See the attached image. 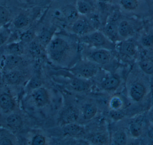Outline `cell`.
<instances>
[{"label":"cell","mask_w":153,"mask_h":145,"mask_svg":"<svg viewBox=\"0 0 153 145\" xmlns=\"http://www.w3.org/2000/svg\"><path fill=\"white\" fill-rule=\"evenodd\" d=\"M47 48L50 59L58 63L65 60L70 51V46L68 42L60 38L52 39Z\"/></svg>","instance_id":"cell-1"},{"label":"cell","mask_w":153,"mask_h":145,"mask_svg":"<svg viewBox=\"0 0 153 145\" xmlns=\"http://www.w3.org/2000/svg\"><path fill=\"white\" fill-rule=\"evenodd\" d=\"M70 70L77 77L88 79L97 75L99 68L98 64L91 61H84L78 63Z\"/></svg>","instance_id":"cell-2"},{"label":"cell","mask_w":153,"mask_h":145,"mask_svg":"<svg viewBox=\"0 0 153 145\" xmlns=\"http://www.w3.org/2000/svg\"><path fill=\"white\" fill-rule=\"evenodd\" d=\"M31 96L33 102L39 108L45 107L50 102L48 91L42 87L32 90Z\"/></svg>","instance_id":"cell-3"},{"label":"cell","mask_w":153,"mask_h":145,"mask_svg":"<svg viewBox=\"0 0 153 145\" xmlns=\"http://www.w3.org/2000/svg\"><path fill=\"white\" fill-rule=\"evenodd\" d=\"M89 57L91 61L98 65H105L110 61L111 54L107 49H100L92 52Z\"/></svg>","instance_id":"cell-4"},{"label":"cell","mask_w":153,"mask_h":145,"mask_svg":"<svg viewBox=\"0 0 153 145\" xmlns=\"http://www.w3.org/2000/svg\"><path fill=\"white\" fill-rule=\"evenodd\" d=\"M79 116V112L76 107L70 106L66 107L62 111L60 119L64 125L76 122Z\"/></svg>","instance_id":"cell-5"},{"label":"cell","mask_w":153,"mask_h":145,"mask_svg":"<svg viewBox=\"0 0 153 145\" xmlns=\"http://www.w3.org/2000/svg\"><path fill=\"white\" fill-rule=\"evenodd\" d=\"M88 43L96 47H107L108 41L104 35L101 32L95 31L92 32L86 36Z\"/></svg>","instance_id":"cell-6"},{"label":"cell","mask_w":153,"mask_h":145,"mask_svg":"<svg viewBox=\"0 0 153 145\" xmlns=\"http://www.w3.org/2000/svg\"><path fill=\"white\" fill-rule=\"evenodd\" d=\"M22 61L21 55L8 54L4 59V68L8 71L17 69L22 63Z\"/></svg>","instance_id":"cell-7"},{"label":"cell","mask_w":153,"mask_h":145,"mask_svg":"<svg viewBox=\"0 0 153 145\" xmlns=\"http://www.w3.org/2000/svg\"><path fill=\"white\" fill-rule=\"evenodd\" d=\"M0 108L4 113L11 112L15 108L13 97L7 93L0 95Z\"/></svg>","instance_id":"cell-8"},{"label":"cell","mask_w":153,"mask_h":145,"mask_svg":"<svg viewBox=\"0 0 153 145\" xmlns=\"http://www.w3.org/2000/svg\"><path fill=\"white\" fill-rule=\"evenodd\" d=\"M70 85L74 91L82 93L88 91L91 86V83L87 79L76 77L71 81Z\"/></svg>","instance_id":"cell-9"},{"label":"cell","mask_w":153,"mask_h":145,"mask_svg":"<svg viewBox=\"0 0 153 145\" xmlns=\"http://www.w3.org/2000/svg\"><path fill=\"white\" fill-rule=\"evenodd\" d=\"M120 84V80L115 76H109L104 79L100 83L101 88L106 91L116 90Z\"/></svg>","instance_id":"cell-10"},{"label":"cell","mask_w":153,"mask_h":145,"mask_svg":"<svg viewBox=\"0 0 153 145\" xmlns=\"http://www.w3.org/2000/svg\"><path fill=\"white\" fill-rule=\"evenodd\" d=\"M91 28V26L87 21L80 19H78L74 22L72 26L73 32L79 35L87 34L90 31Z\"/></svg>","instance_id":"cell-11"},{"label":"cell","mask_w":153,"mask_h":145,"mask_svg":"<svg viewBox=\"0 0 153 145\" xmlns=\"http://www.w3.org/2000/svg\"><path fill=\"white\" fill-rule=\"evenodd\" d=\"M62 13L66 20L71 24H73L79 19V13L76 7L73 5H66L63 10Z\"/></svg>","instance_id":"cell-12"},{"label":"cell","mask_w":153,"mask_h":145,"mask_svg":"<svg viewBox=\"0 0 153 145\" xmlns=\"http://www.w3.org/2000/svg\"><path fill=\"white\" fill-rule=\"evenodd\" d=\"M5 79L10 85H18L23 80V75L20 71L15 69L8 71L5 75Z\"/></svg>","instance_id":"cell-13"},{"label":"cell","mask_w":153,"mask_h":145,"mask_svg":"<svg viewBox=\"0 0 153 145\" xmlns=\"http://www.w3.org/2000/svg\"><path fill=\"white\" fill-rule=\"evenodd\" d=\"M98 107L93 103H87L84 105L82 110L83 118L86 120L93 119L98 113Z\"/></svg>","instance_id":"cell-14"},{"label":"cell","mask_w":153,"mask_h":145,"mask_svg":"<svg viewBox=\"0 0 153 145\" xmlns=\"http://www.w3.org/2000/svg\"><path fill=\"white\" fill-rule=\"evenodd\" d=\"M63 131L65 135L70 136H74L80 135L83 132L84 128L76 122L64 125Z\"/></svg>","instance_id":"cell-15"},{"label":"cell","mask_w":153,"mask_h":145,"mask_svg":"<svg viewBox=\"0 0 153 145\" xmlns=\"http://www.w3.org/2000/svg\"><path fill=\"white\" fill-rule=\"evenodd\" d=\"M54 32L55 29L53 27L46 29L41 32L39 36L38 41L43 47L47 48L49 43L53 39Z\"/></svg>","instance_id":"cell-16"},{"label":"cell","mask_w":153,"mask_h":145,"mask_svg":"<svg viewBox=\"0 0 153 145\" xmlns=\"http://www.w3.org/2000/svg\"><path fill=\"white\" fill-rule=\"evenodd\" d=\"M6 122L9 127L15 129L20 128L23 125V120L21 116L17 113L9 114L6 118Z\"/></svg>","instance_id":"cell-17"},{"label":"cell","mask_w":153,"mask_h":145,"mask_svg":"<svg viewBox=\"0 0 153 145\" xmlns=\"http://www.w3.org/2000/svg\"><path fill=\"white\" fill-rule=\"evenodd\" d=\"M145 93V88L139 83L134 84L130 88V96L134 100L137 102L140 101L143 98Z\"/></svg>","instance_id":"cell-18"},{"label":"cell","mask_w":153,"mask_h":145,"mask_svg":"<svg viewBox=\"0 0 153 145\" xmlns=\"http://www.w3.org/2000/svg\"><path fill=\"white\" fill-rule=\"evenodd\" d=\"M6 49L9 54L16 55H21L24 52L23 43L21 42L11 43L7 46Z\"/></svg>","instance_id":"cell-19"},{"label":"cell","mask_w":153,"mask_h":145,"mask_svg":"<svg viewBox=\"0 0 153 145\" xmlns=\"http://www.w3.org/2000/svg\"><path fill=\"white\" fill-rule=\"evenodd\" d=\"M30 23L28 17L24 14L18 15L13 21V25L16 28L21 29L27 27Z\"/></svg>","instance_id":"cell-20"},{"label":"cell","mask_w":153,"mask_h":145,"mask_svg":"<svg viewBox=\"0 0 153 145\" xmlns=\"http://www.w3.org/2000/svg\"><path fill=\"white\" fill-rule=\"evenodd\" d=\"M120 52L125 55L132 56L135 53V46L131 42H124L120 46Z\"/></svg>","instance_id":"cell-21"},{"label":"cell","mask_w":153,"mask_h":145,"mask_svg":"<svg viewBox=\"0 0 153 145\" xmlns=\"http://www.w3.org/2000/svg\"><path fill=\"white\" fill-rule=\"evenodd\" d=\"M76 8L79 13L83 15L90 13L92 10L91 4L88 2L83 0L77 1Z\"/></svg>","instance_id":"cell-22"},{"label":"cell","mask_w":153,"mask_h":145,"mask_svg":"<svg viewBox=\"0 0 153 145\" xmlns=\"http://www.w3.org/2000/svg\"><path fill=\"white\" fill-rule=\"evenodd\" d=\"M106 35L111 38H115L118 34V26L113 22H109L107 24L104 29Z\"/></svg>","instance_id":"cell-23"},{"label":"cell","mask_w":153,"mask_h":145,"mask_svg":"<svg viewBox=\"0 0 153 145\" xmlns=\"http://www.w3.org/2000/svg\"><path fill=\"white\" fill-rule=\"evenodd\" d=\"M35 37V33L34 30L30 29L20 35V39L23 43H30L34 40Z\"/></svg>","instance_id":"cell-24"},{"label":"cell","mask_w":153,"mask_h":145,"mask_svg":"<svg viewBox=\"0 0 153 145\" xmlns=\"http://www.w3.org/2000/svg\"><path fill=\"white\" fill-rule=\"evenodd\" d=\"M130 27L129 23L126 21L120 22L118 26V32L120 35L123 37H126L130 33Z\"/></svg>","instance_id":"cell-25"},{"label":"cell","mask_w":153,"mask_h":145,"mask_svg":"<svg viewBox=\"0 0 153 145\" xmlns=\"http://www.w3.org/2000/svg\"><path fill=\"white\" fill-rule=\"evenodd\" d=\"M113 141L115 144H126L127 143V136L126 133L122 131L116 132L113 136Z\"/></svg>","instance_id":"cell-26"},{"label":"cell","mask_w":153,"mask_h":145,"mask_svg":"<svg viewBox=\"0 0 153 145\" xmlns=\"http://www.w3.org/2000/svg\"><path fill=\"white\" fill-rule=\"evenodd\" d=\"M42 81L41 78L38 76H35L31 77L28 84V87L32 90L42 87Z\"/></svg>","instance_id":"cell-27"},{"label":"cell","mask_w":153,"mask_h":145,"mask_svg":"<svg viewBox=\"0 0 153 145\" xmlns=\"http://www.w3.org/2000/svg\"><path fill=\"white\" fill-rule=\"evenodd\" d=\"M140 68L142 70L147 74H152L153 73V63L150 61H142L139 63Z\"/></svg>","instance_id":"cell-28"},{"label":"cell","mask_w":153,"mask_h":145,"mask_svg":"<svg viewBox=\"0 0 153 145\" xmlns=\"http://www.w3.org/2000/svg\"><path fill=\"white\" fill-rule=\"evenodd\" d=\"M122 6L127 10H134L138 6L137 0H120Z\"/></svg>","instance_id":"cell-29"},{"label":"cell","mask_w":153,"mask_h":145,"mask_svg":"<svg viewBox=\"0 0 153 145\" xmlns=\"http://www.w3.org/2000/svg\"><path fill=\"white\" fill-rule=\"evenodd\" d=\"M10 16L9 10L4 6H0V24H4L7 22Z\"/></svg>","instance_id":"cell-30"},{"label":"cell","mask_w":153,"mask_h":145,"mask_svg":"<svg viewBox=\"0 0 153 145\" xmlns=\"http://www.w3.org/2000/svg\"><path fill=\"white\" fill-rule=\"evenodd\" d=\"M91 141L95 144H105L107 143V138L103 134H97L92 137Z\"/></svg>","instance_id":"cell-31"},{"label":"cell","mask_w":153,"mask_h":145,"mask_svg":"<svg viewBox=\"0 0 153 145\" xmlns=\"http://www.w3.org/2000/svg\"><path fill=\"white\" fill-rule=\"evenodd\" d=\"M43 47L38 41L35 42L33 40L29 43V50L34 55H37L40 54L41 47Z\"/></svg>","instance_id":"cell-32"},{"label":"cell","mask_w":153,"mask_h":145,"mask_svg":"<svg viewBox=\"0 0 153 145\" xmlns=\"http://www.w3.org/2000/svg\"><path fill=\"white\" fill-rule=\"evenodd\" d=\"M122 105L121 99L117 96H114L111 99L109 102L110 107L111 110H119Z\"/></svg>","instance_id":"cell-33"},{"label":"cell","mask_w":153,"mask_h":145,"mask_svg":"<svg viewBox=\"0 0 153 145\" xmlns=\"http://www.w3.org/2000/svg\"><path fill=\"white\" fill-rule=\"evenodd\" d=\"M129 130L132 135L134 137L140 136L142 133V129L141 126L137 123H133L129 127Z\"/></svg>","instance_id":"cell-34"},{"label":"cell","mask_w":153,"mask_h":145,"mask_svg":"<svg viewBox=\"0 0 153 145\" xmlns=\"http://www.w3.org/2000/svg\"><path fill=\"white\" fill-rule=\"evenodd\" d=\"M46 143L45 138L44 136L37 135L33 137L31 141L32 145H45Z\"/></svg>","instance_id":"cell-35"},{"label":"cell","mask_w":153,"mask_h":145,"mask_svg":"<svg viewBox=\"0 0 153 145\" xmlns=\"http://www.w3.org/2000/svg\"><path fill=\"white\" fill-rule=\"evenodd\" d=\"M111 117L115 120L121 119L125 116V113L122 111L119 110H111L110 112Z\"/></svg>","instance_id":"cell-36"},{"label":"cell","mask_w":153,"mask_h":145,"mask_svg":"<svg viewBox=\"0 0 153 145\" xmlns=\"http://www.w3.org/2000/svg\"><path fill=\"white\" fill-rule=\"evenodd\" d=\"M13 142L11 138L6 135H1L0 136V145H12Z\"/></svg>","instance_id":"cell-37"},{"label":"cell","mask_w":153,"mask_h":145,"mask_svg":"<svg viewBox=\"0 0 153 145\" xmlns=\"http://www.w3.org/2000/svg\"><path fill=\"white\" fill-rule=\"evenodd\" d=\"M142 43L144 46H150L153 44V35H149L143 38Z\"/></svg>","instance_id":"cell-38"},{"label":"cell","mask_w":153,"mask_h":145,"mask_svg":"<svg viewBox=\"0 0 153 145\" xmlns=\"http://www.w3.org/2000/svg\"><path fill=\"white\" fill-rule=\"evenodd\" d=\"M7 40V36L3 32L0 31V46H2Z\"/></svg>","instance_id":"cell-39"},{"label":"cell","mask_w":153,"mask_h":145,"mask_svg":"<svg viewBox=\"0 0 153 145\" xmlns=\"http://www.w3.org/2000/svg\"><path fill=\"white\" fill-rule=\"evenodd\" d=\"M97 1H99L101 2H105L109 1H110V0H97Z\"/></svg>","instance_id":"cell-40"},{"label":"cell","mask_w":153,"mask_h":145,"mask_svg":"<svg viewBox=\"0 0 153 145\" xmlns=\"http://www.w3.org/2000/svg\"></svg>","instance_id":"cell-41"}]
</instances>
